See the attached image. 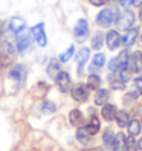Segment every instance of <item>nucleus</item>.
I'll use <instances>...</instances> for the list:
<instances>
[{
    "label": "nucleus",
    "instance_id": "obj_22",
    "mask_svg": "<svg viewBox=\"0 0 142 151\" xmlns=\"http://www.w3.org/2000/svg\"><path fill=\"white\" fill-rule=\"evenodd\" d=\"M109 99V92L105 90V88H99L98 92L95 95V104L96 105H104Z\"/></svg>",
    "mask_w": 142,
    "mask_h": 151
},
{
    "label": "nucleus",
    "instance_id": "obj_12",
    "mask_svg": "<svg viewBox=\"0 0 142 151\" xmlns=\"http://www.w3.org/2000/svg\"><path fill=\"white\" fill-rule=\"evenodd\" d=\"M55 81H57V86H58V88L61 92H67L69 88H70V76H69V73L67 72H61L58 73V76L55 78Z\"/></svg>",
    "mask_w": 142,
    "mask_h": 151
},
{
    "label": "nucleus",
    "instance_id": "obj_35",
    "mask_svg": "<svg viewBox=\"0 0 142 151\" xmlns=\"http://www.w3.org/2000/svg\"><path fill=\"white\" fill-rule=\"evenodd\" d=\"M109 0H90V3L95 5V6H102L104 3H107Z\"/></svg>",
    "mask_w": 142,
    "mask_h": 151
},
{
    "label": "nucleus",
    "instance_id": "obj_25",
    "mask_svg": "<svg viewBox=\"0 0 142 151\" xmlns=\"http://www.w3.org/2000/svg\"><path fill=\"white\" fill-rule=\"evenodd\" d=\"M99 84H101V78H99L98 75L92 73L90 76L87 78V87H89V88H92V90L98 88V87H99Z\"/></svg>",
    "mask_w": 142,
    "mask_h": 151
},
{
    "label": "nucleus",
    "instance_id": "obj_31",
    "mask_svg": "<svg viewBox=\"0 0 142 151\" xmlns=\"http://www.w3.org/2000/svg\"><path fill=\"white\" fill-rule=\"evenodd\" d=\"M125 145H127V151H138V142H135L133 136L127 137V140H125Z\"/></svg>",
    "mask_w": 142,
    "mask_h": 151
},
{
    "label": "nucleus",
    "instance_id": "obj_16",
    "mask_svg": "<svg viewBox=\"0 0 142 151\" xmlns=\"http://www.w3.org/2000/svg\"><path fill=\"white\" fill-rule=\"evenodd\" d=\"M46 72L50 78H57L58 73L61 72V67H60V60H50L49 61V64H48V69H46Z\"/></svg>",
    "mask_w": 142,
    "mask_h": 151
},
{
    "label": "nucleus",
    "instance_id": "obj_11",
    "mask_svg": "<svg viewBox=\"0 0 142 151\" xmlns=\"http://www.w3.org/2000/svg\"><path fill=\"white\" fill-rule=\"evenodd\" d=\"M89 57H90V49L89 47H81L76 54V63H78V75L83 73V66L87 63Z\"/></svg>",
    "mask_w": 142,
    "mask_h": 151
},
{
    "label": "nucleus",
    "instance_id": "obj_15",
    "mask_svg": "<svg viewBox=\"0 0 142 151\" xmlns=\"http://www.w3.org/2000/svg\"><path fill=\"white\" fill-rule=\"evenodd\" d=\"M101 114L105 121H113L116 118V109H115V105H112V104H104Z\"/></svg>",
    "mask_w": 142,
    "mask_h": 151
},
{
    "label": "nucleus",
    "instance_id": "obj_20",
    "mask_svg": "<svg viewBox=\"0 0 142 151\" xmlns=\"http://www.w3.org/2000/svg\"><path fill=\"white\" fill-rule=\"evenodd\" d=\"M127 137L122 134V133H118L116 137H115V144H113V151H127V145H125Z\"/></svg>",
    "mask_w": 142,
    "mask_h": 151
},
{
    "label": "nucleus",
    "instance_id": "obj_30",
    "mask_svg": "<svg viewBox=\"0 0 142 151\" xmlns=\"http://www.w3.org/2000/svg\"><path fill=\"white\" fill-rule=\"evenodd\" d=\"M118 72H119V79H121L122 83H127L128 79H130V70L127 69V66H122Z\"/></svg>",
    "mask_w": 142,
    "mask_h": 151
},
{
    "label": "nucleus",
    "instance_id": "obj_39",
    "mask_svg": "<svg viewBox=\"0 0 142 151\" xmlns=\"http://www.w3.org/2000/svg\"><path fill=\"white\" fill-rule=\"evenodd\" d=\"M139 17H141V20H142V5H141V11H139Z\"/></svg>",
    "mask_w": 142,
    "mask_h": 151
},
{
    "label": "nucleus",
    "instance_id": "obj_17",
    "mask_svg": "<svg viewBox=\"0 0 142 151\" xmlns=\"http://www.w3.org/2000/svg\"><path fill=\"white\" fill-rule=\"evenodd\" d=\"M99 128H101V124H99V119L96 116H92L90 119H89V122L86 124V130L90 133L92 136H95L96 133L99 131Z\"/></svg>",
    "mask_w": 142,
    "mask_h": 151
},
{
    "label": "nucleus",
    "instance_id": "obj_29",
    "mask_svg": "<svg viewBox=\"0 0 142 151\" xmlns=\"http://www.w3.org/2000/svg\"><path fill=\"white\" fill-rule=\"evenodd\" d=\"M104 63H105V55L104 54H96L93 58H92V64L95 66V67H102L104 66Z\"/></svg>",
    "mask_w": 142,
    "mask_h": 151
},
{
    "label": "nucleus",
    "instance_id": "obj_38",
    "mask_svg": "<svg viewBox=\"0 0 142 151\" xmlns=\"http://www.w3.org/2000/svg\"><path fill=\"white\" fill-rule=\"evenodd\" d=\"M138 148H139V150H142V137L138 140Z\"/></svg>",
    "mask_w": 142,
    "mask_h": 151
},
{
    "label": "nucleus",
    "instance_id": "obj_14",
    "mask_svg": "<svg viewBox=\"0 0 142 151\" xmlns=\"http://www.w3.org/2000/svg\"><path fill=\"white\" fill-rule=\"evenodd\" d=\"M76 139H78L79 144L89 145V144H90V139H92V134L86 130V127H78V130H76Z\"/></svg>",
    "mask_w": 142,
    "mask_h": 151
},
{
    "label": "nucleus",
    "instance_id": "obj_18",
    "mask_svg": "<svg viewBox=\"0 0 142 151\" xmlns=\"http://www.w3.org/2000/svg\"><path fill=\"white\" fill-rule=\"evenodd\" d=\"M9 28L14 34H17V32H20L22 29L26 28V23H25L23 19H20V17H12L9 20Z\"/></svg>",
    "mask_w": 142,
    "mask_h": 151
},
{
    "label": "nucleus",
    "instance_id": "obj_36",
    "mask_svg": "<svg viewBox=\"0 0 142 151\" xmlns=\"http://www.w3.org/2000/svg\"><path fill=\"white\" fill-rule=\"evenodd\" d=\"M135 83H136V87L142 92V75H141V76H138V78L135 79Z\"/></svg>",
    "mask_w": 142,
    "mask_h": 151
},
{
    "label": "nucleus",
    "instance_id": "obj_24",
    "mask_svg": "<svg viewBox=\"0 0 142 151\" xmlns=\"http://www.w3.org/2000/svg\"><path fill=\"white\" fill-rule=\"evenodd\" d=\"M116 122H118V125L119 127H127L128 125V113L127 111H124V110H119V111H116Z\"/></svg>",
    "mask_w": 142,
    "mask_h": 151
},
{
    "label": "nucleus",
    "instance_id": "obj_40",
    "mask_svg": "<svg viewBox=\"0 0 142 151\" xmlns=\"http://www.w3.org/2000/svg\"><path fill=\"white\" fill-rule=\"evenodd\" d=\"M121 2H122V3H127V0H121Z\"/></svg>",
    "mask_w": 142,
    "mask_h": 151
},
{
    "label": "nucleus",
    "instance_id": "obj_10",
    "mask_svg": "<svg viewBox=\"0 0 142 151\" xmlns=\"http://www.w3.org/2000/svg\"><path fill=\"white\" fill-rule=\"evenodd\" d=\"M9 78L14 79V81H17L19 84H22L26 79V69H25V66H22V64L14 66L11 69V72H9Z\"/></svg>",
    "mask_w": 142,
    "mask_h": 151
},
{
    "label": "nucleus",
    "instance_id": "obj_23",
    "mask_svg": "<svg viewBox=\"0 0 142 151\" xmlns=\"http://www.w3.org/2000/svg\"><path fill=\"white\" fill-rule=\"evenodd\" d=\"M127 127H128V134L133 136V137L138 136L139 133H141V122H139L138 119H131V121L128 122Z\"/></svg>",
    "mask_w": 142,
    "mask_h": 151
},
{
    "label": "nucleus",
    "instance_id": "obj_19",
    "mask_svg": "<svg viewBox=\"0 0 142 151\" xmlns=\"http://www.w3.org/2000/svg\"><path fill=\"white\" fill-rule=\"evenodd\" d=\"M69 121H70V124H72V125L81 127V124H83V113L79 111L78 109L70 110V113H69Z\"/></svg>",
    "mask_w": 142,
    "mask_h": 151
},
{
    "label": "nucleus",
    "instance_id": "obj_4",
    "mask_svg": "<svg viewBox=\"0 0 142 151\" xmlns=\"http://www.w3.org/2000/svg\"><path fill=\"white\" fill-rule=\"evenodd\" d=\"M74 35H75L76 41H79V43H83L89 37V24H87L86 19H79L76 22L75 28H74Z\"/></svg>",
    "mask_w": 142,
    "mask_h": 151
},
{
    "label": "nucleus",
    "instance_id": "obj_37",
    "mask_svg": "<svg viewBox=\"0 0 142 151\" xmlns=\"http://www.w3.org/2000/svg\"><path fill=\"white\" fill-rule=\"evenodd\" d=\"M130 2H131L133 6H141L142 5V0H130Z\"/></svg>",
    "mask_w": 142,
    "mask_h": 151
},
{
    "label": "nucleus",
    "instance_id": "obj_1",
    "mask_svg": "<svg viewBox=\"0 0 142 151\" xmlns=\"http://www.w3.org/2000/svg\"><path fill=\"white\" fill-rule=\"evenodd\" d=\"M118 20H119V9L118 8H105L96 17V23L101 28H109L110 24L116 23Z\"/></svg>",
    "mask_w": 142,
    "mask_h": 151
},
{
    "label": "nucleus",
    "instance_id": "obj_33",
    "mask_svg": "<svg viewBox=\"0 0 142 151\" xmlns=\"http://www.w3.org/2000/svg\"><path fill=\"white\" fill-rule=\"evenodd\" d=\"M122 67V64H121V61L118 60V57L116 58H113L110 63H109V69L112 70V72H115V70H119Z\"/></svg>",
    "mask_w": 142,
    "mask_h": 151
},
{
    "label": "nucleus",
    "instance_id": "obj_5",
    "mask_svg": "<svg viewBox=\"0 0 142 151\" xmlns=\"http://www.w3.org/2000/svg\"><path fill=\"white\" fill-rule=\"evenodd\" d=\"M31 34L32 37L35 38V41L38 43V46L44 47L48 44V37H46V32H44V23H38L31 28Z\"/></svg>",
    "mask_w": 142,
    "mask_h": 151
},
{
    "label": "nucleus",
    "instance_id": "obj_7",
    "mask_svg": "<svg viewBox=\"0 0 142 151\" xmlns=\"http://www.w3.org/2000/svg\"><path fill=\"white\" fill-rule=\"evenodd\" d=\"M125 66H127V69L130 70V72H141V69H142V55H141V52H135L133 55H130L128 63Z\"/></svg>",
    "mask_w": 142,
    "mask_h": 151
},
{
    "label": "nucleus",
    "instance_id": "obj_6",
    "mask_svg": "<svg viewBox=\"0 0 142 151\" xmlns=\"http://www.w3.org/2000/svg\"><path fill=\"white\" fill-rule=\"evenodd\" d=\"M87 88L84 84H76L74 88H72V98L76 101V102H86L87 101V98H89V92H87Z\"/></svg>",
    "mask_w": 142,
    "mask_h": 151
},
{
    "label": "nucleus",
    "instance_id": "obj_9",
    "mask_svg": "<svg viewBox=\"0 0 142 151\" xmlns=\"http://www.w3.org/2000/svg\"><path fill=\"white\" fill-rule=\"evenodd\" d=\"M135 23V14L131 11H125L122 15H119V20H118V28L119 29H130L131 24Z\"/></svg>",
    "mask_w": 142,
    "mask_h": 151
},
{
    "label": "nucleus",
    "instance_id": "obj_34",
    "mask_svg": "<svg viewBox=\"0 0 142 151\" xmlns=\"http://www.w3.org/2000/svg\"><path fill=\"white\" fill-rule=\"evenodd\" d=\"M35 92H38L37 93L38 96H44V95H46V92H48V86L44 84V83H38L37 87H35Z\"/></svg>",
    "mask_w": 142,
    "mask_h": 151
},
{
    "label": "nucleus",
    "instance_id": "obj_2",
    "mask_svg": "<svg viewBox=\"0 0 142 151\" xmlns=\"http://www.w3.org/2000/svg\"><path fill=\"white\" fill-rule=\"evenodd\" d=\"M14 55H15V49L12 46V43L9 40L3 38L0 41V64L8 66L14 60Z\"/></svg>",
    "mask_w": 142,
    "mask_h": 151
},
{
    "label": "nucleus",
    "instance_id": "obj_27",
    "mask_svg": "<svg viewBox=\"0 0 142 151\" xmlns=\"http://www.w3.org/2000/svg\"><path fill=\"white\" fill-rule=\"evenodd\" d=\"M40 110L43 113H46V114H50V113H54L57 110V105L54 102H50V101H44L41 105H40Z\"/></svg>",
    "mask_w": 142,
    "mask_h": 151
},
{
    "label": "nucleus",
    "instance_id": "obj_13",
    "mask_svg": "<svg viewBox=\"0 0 142 151\" xmlns=\"http://www.w3.org/2000/svg\"><path fill=\"white\" fill-rule=\"evenodd\" d=\"M138 29L136 28H130V29H127V32H125V35L122 37V44L125 47H130V46H133L135 44V41H136V38H138Z\"/></svg>",
    "mask_w": 142,
    "mask_h": 151
},
{
    "label": "nucleus",
    "instance_id": "obj_32",
    "mask_svg": "<svg viewBox=\"0 0 142 151\" xmlns=\"http://www.w3.org/2000/svg\"><path fill=\"white\" fill-rule=\"evenodd\" d=\"M110 87L113 88V90H124V88H125V83H122L121 79H116V81L112 79V81H110Z\"/></svg>",
    "mask_w": 142,
    "mask_h": 151
},
{
    "label": "nucleus",
    "instance_id": "obj_28",
    "mask_svg": "<svg viewBox=\"0 0 142 151\" xmlns=\"http://www.w3.org/2000/svg\"><path fill=\"white\" fill-rule=\"evenodd\" d=\"M74 54H75V47H74V46H69V47L63 52V54L60 55V61H61V63H67V61L72 58Z\"/></svg>",
    "mask_w": 142,
    "mask_h": 151
},
{
    "label": "nucleus",
    "instance_id": "obj_21",
    "mask_svg": "<svg viewBox=\"0 0 142 151\" xmlns=\"http://www.w3.org/2000/svg\"><path fill=\"white\" fill-rule=\"evenodd\" d=\"M115 137H116V134H115V133H113L112 130H105V131H104V134H102V142H104L105 148H109V150H113Z\"/></svg>",
    "mask_w": 142,
    "mask_h": 151
},
{
    "label": "nucleus",
    "instance_id": "obj_26",
    "mask_svg": "<svg viewBox=\"0 0 142 151\" xmlns=\"http://www.w3.org/2000/svg\"><path fill=\"white\" fill-rule=\"evenodd\" d=\"M102 43H104V35L101 32L95 34L93 38H92V49H96V50L101 49L102 47Z\"/></svg>",
    "mask_w": 142,
    "mask_h": 151
},
{
    "label": "nucleus",
    "instance_id": "obj_3",
    "mask_svg": "<svg viewBox=\"0 0 142 151\" xmlns=\"http://www.w3.org/2000/svg\"><path fill=\"white\" fill-rule=\"evenodd\" d=\"M31 41H32V34L26 28L15 34V43H17V50H19V54H25V52L31 47Z\"/></svg>",
    "mask_w": 142,
    "mask_h": 151
},
{
    "label": "nucleus",
    "instance_id": "obj_8",
    "mask_svg": "<svg viewBox=\"0 0 142 151\" xmlns=\"http://www.w3.org/2000/svg\"><path fill=\"white\" fill-rule=\"evenodd\" d=\"M105 41H107L109 49L115 50L116 47H119L122 44V37L118 34V31H109L107 35H105Z\"/></svg>",
    "mask_w": 142,
    "mask_h": 151
}]
</instances>
